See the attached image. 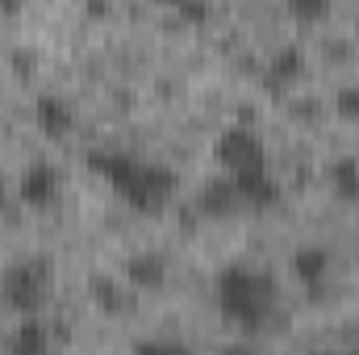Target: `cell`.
Wrapping results in <instances>:
<instances>
[{
  "mask_svg": "<svg viewBox=\"0 0 359 355\" xmlns=\"http://www.w3.org/2000/svg\"><path fill=\"white\" fill-rule=\"evenodd\" d=\"M88 168L109 180L134 209H163L176 192V172L163 163H151L142 155H130L121 147H92Z\"/></svg>",
  "mask_w": 359,
  "mask_h": 355,
  "instance_id": "1",
  "label": "cell"
},
{
  "mask_svg": "<svg viewBox=\"0 0 359 355\" xmlns=\"http://www.w3.org/2000/svg\"><path fill=\"white\" fill-rule=\"evenodd\" d=\"M217 309L243 326V330H259L276 309V284L264 267L255 264H230L217 272Z\"/></svg>",
  "mask_w": 359,
  "mask_h": 355,
  "instance_id": "2",
  "label": "cell"
},
{
  "mask_svg": "<svg viewBox=\"0 0 359 355\" xmlns=\"http://www.w3.org/2000/svg\"><path fill=\"white\" fill-rule=\"evenodd\" d=\"M50 293V264L46 260H21L4 267L0 276V301L17 314H34Z\"/></svg>",
  "mask_w": 359,
  "mask_h": 355,
  "instance_id": "3",
  "label": "cell"
},
{
  "mask_svg": "<svg viewBox=\"0 0 359 355\" xmlns=\"http://www.w3.org/2000/svg\"><path fill=\"white\" fill-rule=\"evenodd\" d=\"M217 163L226 168V176H247V172H259V168H268V147H264V138L251 130V126H226L222 134H217Z\"/></svg>",
  "mask_w": 359,
  "mask_h": 355,
  "instance_id": "4",
  "label": "cell"
},
{
  "mask_svg": "<svg viewBox=\"0 0 359 355\" xmlns=\"http://www.w3.org/2000/svg\"><path fill=\"white\" fill-rule=\"evenodd\" d=\"M59 192H63V176H59V168H55V163L34 159V163H25V168H21V176H17V196H21L25 205L46 209V205H55V201H59Z\"/></svg>",
  "mask_w": 359,
  "mask_h": 355,
  "instance_id": "5",
  "label": "cell"
},
{
  "mask_svg": "<svg viewBox=\"0 0 359 355\" xmlns=\"http://www.w3.org/2000/svg\"><path fill=\"white\" fill-rule=\"evenodd\" d=\"M34 121H38V130H42L46 138H63V134L76 126V113H72V105H67L63 96L42 92V96L34 100Z\"/></svg>",
  "mask_w": 359,
  "mask_h": 355,
  "instance_id": "6",
  "label": "cell"
},
{
  "mask_svg": "<svg viewBox=\"0 0 359 355\" xmlns=\"http://www.w3.org/2000/svg\"><path fill=\"white\" fill-rule=\"evenodd\" d=\"M330 264H334V260H330V251H326L322 243H305V247L292 251V276H297L301 284H309V288L326 284Z\"/></svg>",
  "mask_w": 359,
  "mask_h": 355,
  "instance_id": "7",
  "label": "cell"
},
{
  "mask_svg": "<svg viewBox=\"0 0 359 355\" xmlns=\"http://www.w3.org/2000/svg\"><path fill=\"white\" fill-rule=\"evenodd\" d=\"M50 351H55V330L42 318H25L8 339V355H50Z\"/></svg>",
  "mask_w": 359,
  "mask_h": 355,
  "instance_id": "8",
  "label": "cell"
},
{
  "mask_svg": "<svg viewBox=\"0 0 359 355\" xmlns=\"http://www.w3.org/2000/svg\"><path fill=\"white\" fill-rule=\"evenodd\" d=\"M196 205H201V213L226 217V213H238V209H243V196H238V188H234L230 176H217L201 188V201H196Z\"/></svg>",
  "mask_w": 359,
  "mask_h": 355,
  "instance_id": "9",
  "label": "cell"
},
{
  "mask_svg": "<svg viewBox=\"0 0 359 355\" xmlns=\"http://www.w3.org/2000/svg\"><path fill=\"white\" fill-rule=\"evenodd\" d=\"M126 276H130V284H138V288H159V284L168 280V264H163V255H155V251H138V255L126 260Z\"/></svg>",
  "mask_w": 359,
  "mask_h": 355,
  "instance_id": "10",
  "label": "cell"
},
{
  "mask_svg": "<svg viewBox=\"0 0 359 355\" xmlns=\"http://www.w3.org/2000/svg\"><path fill=\"white\" fill-rule=\"evenodd\" d=\"M301 67H305V46H301V42H284V46L271 51L268 80L271 84H288L292 76H301Z\"/></svg>",
  "mask_w": 359,
  "mask_h": 355,
  "instance_id": "11",
  "label": "cell"
},
{
  "mask_svg": "<svg viewBox=\"0 0 359 355\" xmlns=\"http://www.w3.org/2000/svg\"><path fill=\"white\" fill-rule=\"evenodd\" d=\"M330 180H334V192L347 196V201H359V163L355 159H339L330 168Z\"/></svg>",
  "mask_w": 359,
  "mask_h": 355,
  "instance_id": "12",
  "label": "cell"
},
{
  "mask_svg": "<svg viewBox=\"0 0 359 355\" xmlns=\"http://www.w3.org/2000/svg\"><path fill=\"white\" fill-rule=\"evenodd\" d=\"M92 297H96L100 309H126V305H130V293H126L121 284H113L109 276H96V280H92Z\"/></svg>",
  "mask_w": 359,
  "mask_h": 355,
  "instance_id": "13",
  "label": "cell"
},
{
  "mask_svg": "<svg viewBox=\"0 0 359 355\" xmlns=\"http://www.w3.org/2000/svg\"><path fill=\"white\" fill-rule=\"evenodd\" d=\"M134 355H192V347L180 339H142L134 343Z\"/></svg>",
  "mask_w": 359,
  "mask_h": 355,
  "instance_id": "14",
  "label": "cell"
},
{
  "mask_svg": "<svg viewBox=\"0 0 359 355\" xmlns=\"http://www.w3.org/2000/svg\"><path fill=\"white\" fill-rule=\"evenodd\" d=\"M334 109L343 117H359V84H343V88L334 92Z\"/></svg>",
  "mask_w": 359,
  "mask_h": 355,
  "instance_id": "15",
  "label": "cell"
},
{
  "mask_svg": "<svg viewBox=\"0 0 359 355\" xmlns=\"http://www.w3.org/2000/svg\"><path fill=\"white\" fill-rule=\"evenodd\" d=\"M292 13H297V17H326V4H309V0H301V4H292Z\"/></svg>",
  "mask_w": 359,
  "mask_h": 355,
  "instance_id": "16",
  "label": "cell"
},
{
  "mask_svg": "<svg viewBox=\"0 0 359 355\" xmlns=\"http://www.w3.org/2000/svg\"><path fill=\"white\" fill-rule=\"evenodd\" d=\"M222 355H259V351H255V347H247V343H230Z\"/></svg>",
  "mask_w": 359,
  "mask_h": 355,
  "instance_id": "17",
  "label": "cell"
},
{
  "mask_svg": "<svg viewBox=\"0 0 359 355\" xmlns=\"http://www.w3.org/2000/svg\"><path fill=\"white\" fill-rule=\"evenodd\" d=\"M343 355H359V339H355V343H351V347H347Z\"/></svg>",
  "mask_w": 359,
  "mask_h": 355,
  "instance_id": "18",
  "label": "cell"
},
{
  "mask_svg": "<svg viewBox=\"0 0 359 355\" xmlns=\"http://www.w3.org/2000/svg\"><path fill=\"white\" fill-rule=\"evenodd\" d=\"M4 196H8V188H4V180H0V205H4Z\"/></svg>",
  "mask_w": 359,
  "mask_h": 355,
  "instance_id": "19",
  "label": "cell"
},
{
  "mask_svg": "<svg viewBox=\"0 0 359 355\" xmlns=\"http://www.w3.org/2000/svg\"><path fill=\"white\" fill-rule=\"evenodd\" d=\"M313 355H343V351H313Z\"/></svg>",
  "mask_w": 359,
  "mask_h": 355,
  "instance_id": "20",
  "label": "cell"
},
{
  "mask_svg": "<svg viewBox=\"0 0 359 355\" xmlns=\"http://www.w3.org/2000/svg\"><path fill=\"white\" fill-rule=\"evenodd\" d=\"M355 260H359V247H355Z\"/></svg>",
  "mask_w": 359,
  "mask_h": 355,
  "instance_id": "21",
  "label": "cell"
}]
</instances>
